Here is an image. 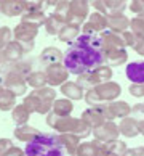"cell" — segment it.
I'll return each instance as SVG.
<instances>
[{"label":"cell","instance_id":"6da1fadb","mask_svg":"<svg viewBox=\"0 0 144 156\" xmlns=\"http://www.w3.org/2000/svg\"><path fill=\"white\" fill-rule=\"evenodd\" d=\"M106 60L102 37L95 34H83L67 50L64 65L72 74H85L101 68Z\"/></svg>","mask_w":144,"mask_h":156},{"label":"cell","instance_id":"7a4b0ae2","mask_svg":"<svg viewBox=\"0 0 144 156\" xmlns=\"http://www.w3.org/2000/svg\"><path fill=\"white\" fill-rule=\"evenodd\" d=\"M64 145L61 137L37 134L32 140L27 142L24 154L26 156H64Z\"/></svg>","mask_w":144,"mask_h":156},{"label":"cell","instance_id":"3957f363","mask_svg":"<svg viewBox=\"0 0 144 156\" xmlns=\"http://www.w3.org/2000/svg\"><path fill=\"white\" fill-rule=\"evenodd\" d=\"M120 134V129L114 122H104L102 126H99L98 129H95V137L101 142H114L117 140V137Z\"/></svg>","mask_w":144,"mask_h":156},{"label":"cell","instance_id":"277c9868","mask_svg":"<svg viewBox=\"0 0 144 156\" xmlns=\"http://www.w3.org/2000/svg\"><path fill=\"white\" fill-rule=\"evenodd\" d=\"M126 77H128L133 85H142L144 84V61H133L125 69Z\"/></svg>","mask_w":144,"mask_h":156},{"label":"cell","instance_id":"5b68a950","mask_svg":"<svg viewBox=\"0 0 144 156\" xmlns=\"http://www.w3.org/2000/svg\"><path fill=\"white\" fill-rule=\"evenodd\" d=\"M106 108L101 109V108H93L90 109V111H85L83 113V119L85 122L88 124L90 127H95V129H98L99 126L104 124V119H106Z\"/></svg>","mask_w":144,"mask_h":156},{"label":"cell","instance_id":"8992f818","mask_svg":"<svg viewBox=\"0 0 144 156\" xmlns=\"http://www.w3.org/2000/svg\"><path fill=\"white\" fill-rule=\"evenodd\" d=\"M131 111L130 106L123 101H117V103H112L106 108V116L107 119H112V118H126L128 113Z\"/></svg>","mask_w":144,"mask_h":156},{"label":"cell","instance_id":"52a82bcc","mask_svg":"<svg viewBox=\"0 0 144 156\" xmlns=\"http://www.w3.org/2000/svg\"><path fill=\"white\" fill-rule=\"evenodd\" d=\"M96 95L98 98H102V100H112L120 94V87L117 84H104L101 87H98L96 90Z\"/></svg>","mask_w":144,"mask_h":156},{"label":"cell","instance_id":"ba28073f","mask_svg":"<svg viewBox=\"0 0 144 156\" xmlns=\"http://www.w3.org/2000/svg\"><path fill=\"white\" fill-rule=\"evenodd\" d=\"M120 132L125 135V137H135L139 134V127H138V122L135 119H123L122 122H120Z\"/></svg>","mask_w":144,"mask_h":156},{"label":"cell","instance_id":"9c48e42d","mask_svg":"<svg viewBox=\"0 0 144 156\" xmlns=\"http://www.w3.org/2000/svg\"><path fill=\"white\" fill-rule=\"evenodd\" d=\"M99 150L101 147H98V143H82L77 148L75 156H98Z\"/></svg>","mask_w":144,"mask_h":156},{"label":"cell","instance_id":"30bf717a","mask_svg":"<svg viewBox=\"0 0 144 156\" xmlns=\"http://www.w3.org/2000/svg\"><path fill=\"white\" fill-rule=\"evenodd\" d=\"M102 150H106V151H111L114 153L115 156H123L126 153V145L123 142H119V140H114V142H109V143H104V145L101 147Z\"/></svg>","mask_w":144,"mask_h":156},{"label":"cell","instance_id":"8fae6325","mask_svg":"<svg viewBox=\"0 0 144 156\" xmlns=\"http://www.w3.org/2000/svg\"><path fill=\"white\" fill-rule=\"evenodd\" d=\"M61 142H62V145H64V148L67 150V151H74L77 147V143H79V137L77 135H71V134H67L64 137H61Z\"/></svg>","mask_w":144,"mask_h":156},{"label":"cell","instance_id":"7c38bea8","mask_svg":"<svg viewBox=\"0 0 144 156\" xmlns=\"http://www.w3.org/2000/svg\"><path fill=\"white\" fill-rule=\"evenodd\" d=\"M111 24H112V27H114L115 31H122V29H125V27H126L128 21H126L122 15H115V16H112Z\"/></svg>","mask_w":144,"mask_h":156},{"label":"cell","instance_id":"4fadbf2b","mask_svg":"<svg viewBox=\"0 0 144 156\" xmlns=\"http://www.w3.org/2000/svg\"><path fill=\"white\" fill-rule=\"evenodd\" d=\"M131 114H133L136 119L144 121V105H136L133 109H131Z\"/></svg>","mask_w":144,"mask_h":156},{"label":"cell","instance_id":"5bb4252c","mask_svg":"<svg viewBox=\"0 0 144 156\" xmlns=\"http://www.w3.org/2000/svg\"><path fill=\"white\" fill-rule=\"evenodd\" d=\"M130 92H131L135 97H142V95H144V84H142V85H131Z\"/></svg>","mask_w":144,"mask_h":156},{"label":"cell","instance_id":"9a60e30c","mask_svg":"<svg viewBox=\"0 0 144 156\" xmlns=\"http://www.w3.org/2000/svg\"><path fill=\"white\" fill-rule=\"evenodd\" d=\"M123 156H144V148H135V150H126Z\"/></svg>","mask_w":144,"mask_h":156},{"label":"cell","instance_id":"2e32d148","mask_svg":"<svg viewBox=\"0 0 144 156\" xmlns=\"http://www.w3.org/2000/svg\"><path fill=\"white\" fill-rule=\"evenodd\" d=\"M98 156H115L114 153H111V151H106V150H99V154H98Z\"/></svg>","mask_w":144,"mask_h":156},{"label":"cell","instance_id":"e0dca14e","mask_svg":"<svg viewBox=\"0 0 144 156\" xmlns=\"http://www.w3.org/2000/svg\"><path fill=\"white\" fill-rule=\"evenodd\" d=\"M138 127H139V132L144 135V121H139V122H138Z\"/></svg>","mask_w":144,"mask_h":156}]
</instances>
